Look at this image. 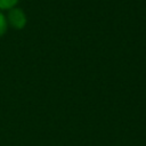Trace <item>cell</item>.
<instances>
[{"label":"cell","mask_w":146,"mask_h":146,"mask_svg":"<svg viewBox=\"0 0 146 146\" xmlns=\"http://www.w3.org/2000/svg\"><path fill=\"white\" fill-rule=\"evenodd\" d=\"M18 0H0V9H11Z\"/></svg>","instance_id":"7a4b0ae2"},{"label":"cell","mask_w":146,"mask_h":146,"mask_svg":"<svg viewBox=\"0 0 146 146\" xmlns=\"http://www.w3.org/2000/svg\"><path fill=\"white\" fill-rule=\"evenodd\" d=\"M7 18L5 17V15L2 13H0V36L2 34H5L6 30H7Z\"/></svg>","instance_id":"3957f363"},{"label":"cell","mask_w":146,"mask_h":146,"mask_svg":"<svg viewBox=\"0 0 146 146\" xmlns=\"http://www.w3.org/2000/svg\"><path fill=\"white\" fill-rule=\"evenodd\" d=\"M7 23H9L14 29L21 30L26 25V16L22 9L14 7L9 9V13L7 16Z\"/></svg>","instance_id":"6da1fadb"}]
</instances>
